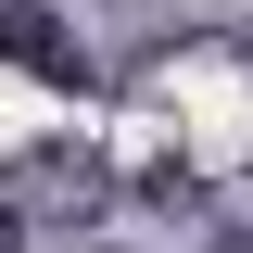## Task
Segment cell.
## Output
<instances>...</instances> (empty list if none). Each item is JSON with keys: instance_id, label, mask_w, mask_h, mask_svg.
I'll return each mask as SVG.
<instances>
[{"instance_id": "obj_1", "label": "cell", "mask_w": 253, "mask_h": 253, "mask_svg": "<svg viewBox=\"0 0 253 253\" xmlns=\"http://www.w3.org/2000/svg\"><path fill=\"white\" fill-rule=\"evenodd\" d=\"M0 63H26L51 101H89V51H76V26L38 13V0H0Z\"/></svg>"}, {"instance_id": "obj_2", "label": "cell", "mask_w": 253, "mask_h": 253, "mask_svg": "<svg viewBox=\"0 0 253 253\" xmlns=\"http://www.w3.org/2000/svg\"><path fill=\"white\" fill-rule=\"evenodd\" d=\"M38 114H51V89H38L26 63H0V165H13V152H38Z\"/></svg>"}, {"instance_id": "obj_3", "label": "cell", "mask_w": 253, "mask_h": 253, "mask_svg": "<svg viewBox=\"0 0 253 253\" xmlns=\"http://www.w3.org/2000/svg\"><path fill=\"white\" fill-rule=\"evenodd\" d=\"M0 253H26V215H13V203H0Z\"/></svg>"}, {"instance_id": "obj_4", "label": "cell", "mask_w": 253, "mask_h": 253, "mask_svg": "<svg viewBox=\"0 0 253 253\" xmlns=\"http://www.w3.org/2000/svg\"><path fill=\"white\" fill-rule=\"evenodd\" d=\"M203 253H253V228H215V241H203Z\"/></svg>"}]
</instances>
